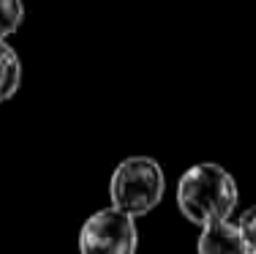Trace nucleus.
I'll use <instances>...</instances> for the list:
<instances>
[{
	"label": "nucleus",
	"mask_w": 256,
	"mask_h": 254,
	"mask_svg": "<svg viewBox=\"0 0 256 254\" xmlns=\"http://www.w3.org/2000/svg\"><path fill=\"white\" fill-rule=\"evenodd\" d=\"M240 202V189L229 169L212 161L194 164L178 180V208L191 224L207 227L216 221H232Z\"/></svg>",
	"instance_id": "1"
},
{
	"label": "nucleus",
	"mask_w": 256,
	"mask_h": 254,
	"mask_svg": "<svg viewBox=\"0 0 256 254\" xmlns=\"http://www.w3.org/2000/svg\"><path fill=\"white\" fill-rule=\"evenodd\" d=\"M164 194H166V178L153 156H128L114 167L109 180L112 208L131 219L156 210L164 202Z\"/></svg>",
	"instance_id": "2"
},
{
	"label": "nucleus",
	"mask_w": 256,
	"mask_h": 254,
	"mask_svg": "<svg viewBox=\"0 0 256 254\" xmlns=\"http://www.w3.org/2000/svg\"><path fill=\"white\" fill-rule=\"evenodd\" d=\"M139 229L136 219L114 208L96 210L79 229V254H136Z\"/></svg>",
	"instance_id": "3"
},
{
	"label": "nucleus",
	"mask_w": 256,
	"mask_h": 254,
	"mask_svg": "<svg viewBox=\"0 0 256 254\" xmlns=\"http://www.w3.org/2000/svg\"><path fill=\"white\" fill-rule=\"evenodd\" d=\"M196 254H251L234 221H216L199 232Z\"/></svg>",
	"instance_id": "4"
},
{
	"label": "nucleus",
	"mask_w": 256,
	"mask_h": 254,
	"mask_svg": "<svg viewBox=\"0 0 256 254\" xmlns=\"http://www.w3.org/2000/svg\"><path fill=\"white\" fill-rule=\"evenodd\" d=\"M22 88V60L20 52L0 39V104L14 99Z\"/></svg>",
	"instance_id": "5"
},
{
	"label": "nucleus",
	"mask_w": 256,
	"mask_h": 254,
	"mask_svg": "<svg viewBox=\"0 0 256 254\" xmlns=\"http://www.w3.org/2000/svg\"><path fill=\"white\" fill-rule=\"evenodd\" d=\"M25 22V0H0V39H8L11 33Z\"/></svg>",
	"instance_id": "6"
},
{
	"label": "nucleus",
	"mask_w": 256,
	"mask_h": 254,
	"mask_svg": "<svg viewBox=\"0 0 256 254\" xmlns=\"http://www.w3.org/2000/svg\"><path fill=\"white\" fill-rule=\"evenodd\" d=\"M237 229H240V235H242V240H246L248 251L256 254V205L240 213V219H237Z\"/></svg>",
	"instance_id": "7"
}]
</instances>
